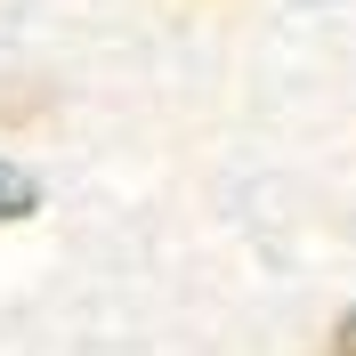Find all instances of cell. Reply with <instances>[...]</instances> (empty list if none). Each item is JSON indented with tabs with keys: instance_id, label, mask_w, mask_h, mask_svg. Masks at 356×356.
<instances>
[{
	"instance_id": "7a4b0ae2",
	"label": "cell",
	"mask_w": 356,
	"mask_h": 356,
	"mask_svg": "<svg viewBox=\"0 0 356 356\" xmlns=\"http://www.w3.org/2000/svg\"><path fill=\"white\" fill-rule=\"evenodd\" d=\"M332 356H356V308L340 316V332H332Z\"/></svg>"
},
{
	"instance_id": "6da1fadb",
	"label": "cell",
	"mask_w": 356,
	"mask_h": 356,
	"mask_svg": "<svg viewBox=\"0 0 356 356\" xmlns=\"http://www.w3.org/2000/svg\"><path fill=\"white\" fill-rule=\"evenodd\" d=\"M41 202V186H33V170H17V162H0V219H24Z\"/></svg>"
}]
</instances>
